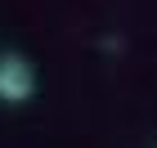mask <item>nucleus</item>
Returning a JSON list of instances; mask_svg holds the SVG:
<instances>
[{
	"label": "nucleus",
	"mask_w": 157,
	"mask_h": 148,
	"mask_svg": "<svg viewBox=\"0 0 157 148\" xmlns=\"http://www.w3.org/2000/svg\"><path fill=\"white\" fill-rule=\"evenodd\" d=\"M36 94V67L27 54L5 49L0 54V103H27Z\"/></svg>",
	"instance_id": "nucleus-1"
}]
</instances>
